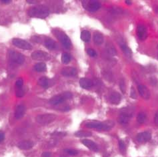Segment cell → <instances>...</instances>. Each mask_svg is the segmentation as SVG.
Returning <instances> with one entry per match:
<instances>
[{"label":"cell","mask_w":158,"mask_h":157,"mask_svg":"<svg viewBox=\"0 0 158 157\" xmlns=\"http://www.w3.org/2000/svg\"><path fill=\"white\" fill-rule=\"evenodd\" d=\"M28 14L31 18L44 19L49 15V10L46 6L40 5L30 8L28 10Z\"/></svg>","instance_id":"6da1fadb"},{"label":"cell","mask_w":158,"mask_h":157,"mask_svg":"<svg viewBox=\"0 0 158 157\" xmlns=\"http://www.w3.org/2000/svg\"><path fill=\"white\" fill-rule=\"evenodd\" d=\"M133 115V111L132 109L129 107L123 108L121 110L120 115L118 118L119 123L123 125L128 124L130 121V119L132 117Z\"/></svg>","instance_id":"7a4b0ae2"},{"label":"cell","mask_w":158,"mask_h":157,"mask_svg":"<svg viewBox=\"0 0 158 157\" xmlns=\"http://www.w3.org/2000/svg\"><path fill=\"white\" fill-rule=\"evenodd\" d=\"M54 35L59 41L61 42L62 45L66 49H69L72 47V41L70 40L69 37L64 32L60 31L59 29H55L53 31Z\"/></svg>","instance_id":"3957f363"},{"label":"cell","mask_w":158,"mask_h":157,"mask_svg":"<svg viewBox=\"0 0 158 157\" xmlns=\"http://www.w3.org/2000/svg\"><path fill=\"white\" fill-rule=\"evenodd\" d=\"M72 97V94L70 92H63L60 95H55L49 99V103L52 105H58L64 102L66 100Z\"/></svg>","instance_id":"277c9868"},{"label":"cell","mask_w":158,"mask_h":157,"mask_svg":"<svg viewBox=\"0 0 158 157\" xmlns=\"http://www.w3.org/2000/svg\"><path fill=\"white\" fill-rule=\"evenodd\" d=\"M57 118V116L52 113H47V114L39 115L36 116V121L41 125H48L49 123L54 121Z\"/></svg>","instance_id":"5b68a950"},{"label":"cell","mask_w":158,"mask_h":157,"mask_svg":"<svg viewBox=\"0 0 158 157\" xmlns=\"http://www.w3.org/2000/svg\"><path fill=\"white\" fill-rule=\"evenodd\" d=\"M9 59L13 63L17 64L22 65L25 61V57L21 53L17 52L13 50H9Z\"/></svg>","instance_id":"8992f818"},{"label":"cell","mask_w":158,"mask_h":157,"mask_svg":"<svg viewBox=\"0 0 158 157\" xmlns=\"http://www.w3.org/2000/svg\"><path fill=\"white\" fill-rule=\"evenodd\" d=\"M83 7L87 11L90 12H95L101 8V3L97 1H83Z\"/></svg>","instance_id":"52a82bcc"},{"label":"cell","mask_w":158,"mask_h":157,"mask_svg":"<svg viewBox=\"0 0 158 157\" xmlns=\"http://www.w3.org/2000/svg\"><path fill=\"white\" fill-rule=\"evenodd\" d=\"M12 43L17 47L24 50H30L32 49V46L30 43L24 39L19 38H14L12 40Z\"/></svg>","instance_id":"ba28073f"},{"label":"cell","mask_w":158,"mask_h":157,"mask_svg":"<svg viewBox=\"0 0 158 157\" xmlns=\"http://www.w3.org/2000/svg\"><path fill=\"white\" fill-rule=\"evenodd\" d=\"M32 58L37 61H48L50 59V55L48 53L38 50L32 53Z\"/></svg>","instance_id":"9c48e42d"},{"label":"cell","mask_w":158,"mask_h":157,"mask_svg":"<svg viewBox=\"0 0 158 157\" xmlns=\"http://www.w3.org/2000/svg\"><path fill=\"white\" fill-rule=\"evenodd\" d=\"M137 90L140 93V96L145 99H149L150 97V90L147 89V87L143 85H140L137 87Z\"/></svg>","instance_id":"30bf717a"},{"label":"cell","mask_w":158,"mask_h":157,"mask_svg":"<svg viewBox=\"0 0 158 157\" xmlns=\"http://www.w3.org/2000/svg\"><path fill=\"white\" fill-rule=\"evenodd\" d=\"M137 35L140 40H142V41L145 40L147 37V32L146 27L143 25H139L137 26Z\"/></svg>","instance_id":"8fae6325"},{"label":"cell","mask_w":158,"mask_h":157,"mask_svg":"<svg viewBox=\"0 0 158 157\" xmlns=\"http://www.w3.org/2000/svg\"><path fill=\"white\" fill-rule=\"evenodd\" d=\"M82 143L85 145L87 148H88L89 150L94 152H97L98 151V146L96 144L95 142L93 141H91V140L89 139H83L82 141Z\"/></svg>","instance_id":"7c38bea8"},{"label":"cell","mask_w":158,"mask_h":157,"mask_svg":"<svg viewBox=\"0 0 158 157\" xmlns=\"http://www.w3.org/2000/svg\"><path fill=\"white\" fill-rule=\"evenodd\" d=\"M152 138V135H151L149 132H143L139 133L137 136V140L139 142H146L149 141Z\"/></svg>","instance_id":"4fadbf2b"},{"label":"cell","mask_w":158,"mask_h":157,"mask_svg":"<svg viewBox=\"0 0 158 157\" xmlns=\"http://www.w3.org/2000/svg\"><path fill=\"white\" fill-rule=\"evenodd\" d=\"M62 74L65 77H72L77 74V70L74 67H67L62 69Z\"/></svg>","instance_id":"5bb4252c"},{"label":"cell","mask_w":158,"mask_h":157,"mask_svg":"<svg viewBox=\"0 0 158 157\" xmlns=\"http://www.w3.org/2000/svg\"><path fill=\"white\" fill-rule=\"evenodd\" d=\"M26 111V108L24 105H19L15 109V117L17 119H20L22 118L25 115V113Z\"/></svg>","instance_id":"9a60e30c"},{"label":"cell","mask_w":158,"mask_h":157,"mask_svg":"<svg viewBox=\"0 0 158 157\" xmlns=\"http://www.w3.org/2000/svg\"><path fill=\"white\" fill-rule=\"evenodd\" d=\"M122 100V96L117 92H113L110 95L109 101L113 105H118Z\"/></svg>","instance_id":"2e32d148"},{"label":"cell","mask_w":158,"mask_h":157,"mask_svg":"<svg viewBox=\"0 0 158 157\" xmlns=\"http://www.w3.org/2000/svg\"><path fill=\"white\" fill-rule=\"evenodd\" d=\"M79 85L83 89H89L92 87L93 82L89 79L82 78L79 80Z\"/></svg>","instance_id":"e0dca14e"},{"label":"cell","mask_w":158,"mask_h":157,"mask_svg":"<svg viewBox=\"0 0 158 157\" xmlns=\"http://www.w3.org/2000/svg\"><path fill=\"white\" fill-rule=\"evenodd\" d=\"M33 146V142L30 141H23L19 142L18 147L21 150H29Z\"/></svg>","instance_id":"ac0fdd59"},{"label":"cell","mask_w":158,"mask_h":157,"mask_svg":"<svg viewBox=\"0 0 158 157\" xmlns=\"http://www.w3.org/2000/svg\"><path fill=\"white\" fill-rule=\"evenodd\" d=\"M93 41L97 45H102L104 41V38L102 33L96 31L93 34Z\"/></svg>","instance_id":"d6986e66"},{"label":"cell","mask_w":158,"mask_h":157,"mask_svg":"<svg viewBox=\"0 0 158 157\" xmlns=\"http://www.w3.org/2000/svg\"><path fill=\"white\" fill-rule=\"evenodd\" d=\"M86 126L89 129H97L98 130H102V122L99 121H89L86 123Z\"/></svg>","instance_id":"ffe728a7"},{"label":"cell","mask_w":158,"mask_h":157,"mask_svg":"<svg viewBox=\"0 0 158 157\" xmlns=\"http://www.w3.org/2000/svg\"><path fill=\"white\" fill-rule=\"evenodd\" d=\"M44 45L45 47L49 50H53L56 48L57 44L54 40L51 38H48L45 39L44 42Z\"/></svg>","instance_id":"44dd1931"},{"label":"cell","mask_w":158,"mask_h":157,"mask_svg":"<svg viewBox=\"0 0 158 157\" xmlns=\"http://www.w3.org/2000/svg\"><path fill=\"white\" fill-rule=\"evenodd\" d=\"M114 125H115V123H114L112 120H108V121H106L105 122H102V129L103 131H109L112 129Z\"/></svg>","instance_id":"7402d4cb"},{"label":"cell","mask_w":158,"mask_h":157,"mask_svg":"<svg viewBox=\"0 0 158 157\" xmlns=\"http://www.w3.org/2000/svg\"><path fill=\"white\" fill-rule=\"evenodd\" d=\"M106 48L107 53H108L109 55L112 56H115L117 55V50L112 43H107Z\"/></svg>","instance_id":"603a6c76"},{"label":"cell","mask_w":158,"mask_h":157,"mask_svg":"<svg viewBox=\"0 0 158 157\" xmlns=\"http://www.w3.org/2000/svg\"><path fill=\"white\" fill-rule=\"evenodd\" d=\"M34 69L38 72H44L46 71L47 67L45 63L39 62L36 63L34 66Z\"/></svg>","instance_id":"cb8c5ba5"},{"label":"cell","mask_w":158,"mask_h":157,"mask_svg":"<svg viewBox=\"0 0 158 157\" xmlns=\"http://www.w3.org/2000/svg\"><path fill=\"white\" fill-rule=\"evenodd\" d=\"M91 39V34L90 32L89 31H87V30H84L81 33V39L84 42H89L90 41Z\"/></svg>","instance_id":"d4e9b609"},{"label":"cell","mask_w":158,"mask_h":157,"mask_svg":"<svg viewBox=\"0 0 158 157\" xmlns=\"http://www.w3.org/2000/svg\"><path fill=\"white\" fill-rule=\"evenodd\" d=\"M38 84L43 88H48V84H49L48 79L45 76L42 77L41 78L39 79L38 81Z\"/></svg>","instance_id":"484cf974"},{"label":"cell","mask_w":158,"mask_h":157,"mask_svg":"<svg viewBox=\"0 0 158 157\" xmlns=\"http://www.w3.org/2000/svg\"><path fill=\"white\" fill-rule=\"evenodd\" d=\"M75 136L79 138H84V137H88V136H92V132L89 131H79L76 132L75 133Z\"/></svg>","instance_id":"4316f807"},{"label":"cell","mask_w":158,"mask_h":157,"mask_svg":"<svg viewBox=\"0 0 158 157\" xmlns=\"http://www.w3.org/2000/svg\"><path fill=\"white\" fill-rule=\"evenodd\" d=\"M120 47H121V48H122L123 52L124 53V54L127 57H132V51L128 46H127L125 44H122V45H121Z\"/></svg>","instance_id":"83f0119b"},{"label":"cell","mask_w":158,"mask_h":157,"mask_svg":"<svg viewBox=\"0 0 158 157\" xmlns=\"http://www.w3.org/2000/svg\"><path fill=\"white\" fill-rule=\"evenodd\" d=\"M72 57L69 53H63L62 55V62L63 64H68V63L71 61Z\"/></svg>","instance_id":"f1b7e54d"},{"label":"cell","mask_w":158,"mask_h":157,"mask_svg":"<svg viewBox=\"0 0 158 157\" xmlns=\"http://www.w3.org/2000/svg\"><path fill=\"white\" fill-rule=\"evenodd\" d=\"M146 115L143 112L140 113L137 116V121L140 124H143V123L146 121Z\"/></svg>","instance_id":"f546056e"},{"label":"cell","mask_w":158,"mask_h":157,"mask_svg":"<svg viewBox=\"0 0 158 157\" xmlns=\"http://www.w3.org/2000/svg\"><path fill=\"white\" fill-rule=\"evenodd\" d=\"M65 151L66 152L68 153L69 155L71 156H76L78 154V151L74 149H66L65 150Z\"/></svg>","instance_id":"4dcf8cb0"},{"label":"cell","mask_w":158,"mask_h":157,"mask_svg":"<svg viewBox=\"0 0 158 157\" xmlns=\"http://www.w3.org/2000/svg\"><path fill=\"white\" fill-rule=\"evenodd\" d=\"M24 94V91H23L22 88H18V89L16 90V96H18V97H22Z\"/></svg>","instance_id":"1f68e13d"},{"label":"cell","mask_w":158,"mask_h":157,"mask_svg":"<svg viewBox=\"0 0 158 157\" xmlns=\"http://www.w3.org/2000/svg\"><path fill=\"white\" fill-rule=\"evenodd\" d=\"M119 87H120L121 91H122L123 93H125V92H126V84H125V81H124L123 79H122L120 81Z\"/></svg>","instance_id":"d6a6232c"},{"label":"cell","mask_w":158,"mask_h":157,"mask_svg":"<svg viewBox=\"0 0 158 157\" xmlns=\"http://www.w3.org/2000/svg\"><path fill=\"white\" fill-rule=\"evenodd\" d=\"M119 150L122 152H124L126 151V145L122 140H119Z\"/></svg>","instance_id":"836d02e7"},{"label":"cell","mask_w":158,"mask_h":157,"mask_svg":"<svg viewBox=\"0 0 158 157\" xmlns=\"http://www.w3.org/2000/svg\"><path fill=\"white\" fill-rule=\"evenodd\" d=\"M87 54H88L89 56L93 57L97 56L96 51L94 49H88L87 50Z\"/></svg>","instance_id":"e575fe53"},{"label":"cell","mask_w":158,"mask_h":157,"mask_svg":"<svg viewBox=\"0 0 158 157\" xmlns=\"http://www.w3.org/2000/svg\"><path fill=\"white\" fill-rule=\"evenodd\" d=\"M130 96L132 97V99H137V94H136V91L135 89H134L133 87H132V88H131V93H130Z\"/></svg>","instance_id":"d590c367"},{"label":"cell","mask_w":158,"mask_h":157,"mask_svg":"<svg viewBox=\"0 0 158 157\" xmlns=\"http://www.w3.org/2000/svg\"><path fill=\"white\" fill-rule=\"evenodd\" d=\"M16 86L18 87V88H22L23 85V80L22 78H19L16 81L15 83Z\"/></svg>","instance_id":"8d00e7d4"},{"label":"cell","mask_w":158,"mask_h":157,"mask_svg":"<svg viewBox=\"0 0 158 157\" xmlns=\"http://www.w3.org/2000/svg\"><path fill=\"white\" fill-rule=\"evenodd\" d=\"M4 139H5V133L3 131H0V143L2 142Z\"/></svg>","instance_id":"74e56055"},{"label":"cell","mask_w":158,"mask_h":157,"mask_svg":"<svg viewBox=\"0 0 158 157\" xmlns=\"http://www.w3.org/2000/svg\"><path fill=\"white\" fill-rule=\"evenodd\" d=\"M42 157H52V154L49 152H45L42 153Z\"/></svg>","instance_id":"f35d334b"},{"label":"cell","mask_w":158,"mask_h":157,"mask_svg":"<svg viewBox=\"0 0 158 157\" xmlns=\"http://www.w3.org/2000/svg\"><path fill=\"white\" fill-rule=\"evenodd\" d=\"M154 122H155L156 125L158 126V111L156 113L155 118H154Z\"/></svg>","instance_id":"ab89813d"},{"label":"cell","mask_w":158,"mask_h":157,"mask_svg":"<svg viewBox=\"0 0 158 157\" xmlns=\"http://www.w3.org/2000/svg\"><path fill=\"white\" fill-rule=\"evenodd\" d=\"M27 2L28 3H31V4H35L38 2V1H35V0H33V1H32V0H27Z\"/></svg>","instance_id":"60d3db41"},{"label":"cell","mask_w":158,"mask_h":157,"mask_svg":"<svg viewBox=\"0 0 158 157\" xmlns=\"http://www.w3.org/2000/svg\"><path fill=\"white\" fill-rule=\"evenodd\" d=\"M2 3H5V4H8V3H10L12 2L11 0H2L0 1Z\"/></svg>","instance_id":"b9f144b4"},{"label":"cell","mask_w":158,"mask_h":157,"mask_svg":"<svg viewBox=\"0 0 158 157\" xmlns=\"http://www.w3.org/2000/svg\"><path fill=\"white\" fill-rule=\"evenodd\" d=\"M126 4H128V5H132V1H129V0H126L125 2Z\"/></svg>","instance_id":"7bdbcfd3"},{"label":"cell","mask_w":158,"mask_h":157,"mask_svg":"<svg viewBox=\"0 0 158 157\" xmlns=\"http://www.w3.org/2000/svg\"><path fill=\"white\" fill-rule=\"evenodd\" d=\"M60 157H68V156H65V155H62Z\"/></svg>","instance_id":"ee69618b"},{"label":"cell","mask_w":158,"mask_h":157,"mask_svg":"<svg viewBox=\"0 0 158 157\" xmlns=\"http://www.w3.org/2000/svg\"><path fill=\"white\" fill-rule=\"evenodd\" d=\"M157 49H158V45H157Z\"/></svg>","instance_id":"f6af8a7d"}]
</instances>
